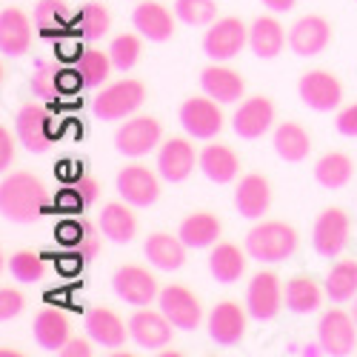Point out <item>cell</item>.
I'll return each instance as SVG.
<instances>
[{"label":"cell","instance_id":"1","mask_svg":"<svg viewBox=\"0 0 357 357\" xmlns=\"http://www.w3.org/2000/svg\"><path fill=\"white\" fill-rule=\"evenodd\" d=\"M0 209L12 223H35L43 212V183L32 172H12L0 183Z\"/></svg>","mask_w":357,"mask_h":357},{"label":"cell","instance_id":"2","mask_svg":"<svg viewBox=\"0 0 357 357\" xmlns=\"http://www.w3.org/2000/svg\"><path fill=\"white\" fill-rule=\"evenodd\" d=\"M297 246L301 234L286 220H260L246 234V255L257 263H283L297 252Z\"/></svg>","mask_w":357,"mask_h":357},{"label":"cell","instance_id":"3","mask_svg":"<svg viewBox=\"0 0 357 357\" xmlns=\"http://www.w3.org/2000/svg\"><path fill=\"white\" fill-rule=\"evenodd\" d=\"M146 100V86L135 77H123V80H114L112 86L100 89L92 100V112L100 121H126L132 117Z\"/></svg>","mask_w":357,"mask_h":357},{"label":"cell","instance_id":"4","mask_svg":"<svg viewBox=\"0 0 357 357\" xmlns=\"http://www.w3.org/2000/svg\"><path fill=\"white\" fill-rule=\"evenodd\" d=\"M158 143H163V123L152 114L126 117L114 135L117 152L126 158H143L149 152H155Z\"/></svg>","mask_w":357,"mask_h":357},{"label":"cell","instance_id":"5","mask_svg":"<svg viewBox=\"0 0 357 357\" xmlns=\"http://www.w3.org/2000/svg\"><path fill=\"white\" fill-rule=\"evenodd\" d=\"M351 237V218L343 206H329L323 209L314 220V231H312V246L320 257H337Z\"/></svg>","mask_w":357,"mask_h":357},{"label":"cell","instance_id":"6","mask_svg":"<svg viewBox=\"0 0 357 357\" xmlns=\"http://www.w3.org/2000/svg\"><path fill=\"white\" fill-rule=\"evenodd\" d=\"M112 289L129 306H152L160 297L158 278L149 269H143V266H137V263L117 266L114 275H112Z\"/></svg>","mask_w":357,"mask_h":357},{"label":"cell","instance_id":"7","mask_svg":"<svg viewBox=\"0 0 357 357\" xmlns=\"http://www.w3.org/2000/svg\"><path fill=\"white\" fill-rule=\"evenodd\" d=\"M249 43V26L241 17H218L203 35V52L212 61H231L237 57Z\"/></svg>","mask_w":357,"mask_h":357},{"label":"cell","instance_id":"8","mask_svg":"<svg viewBox=\"0 0 357 357\" xmlns=\"http://www.w3.org/2000/svg\"><path fill=\"white\" fill-rule=\"evenodd\" d=\"M177 121H181V126H183V132L189 137H195V140H212L223 129V109L209 95L186 98L181 103V117H177Z\"/></svg>","mask_w":357,"mask_h":357},{"label":"cell","instance_id":"9","mask_svg":"<svg viewBox=\"0 0 357 357\" xmlns=\"http://www.w3.org/2000/svg\"><path fill=\"white\" fill-rule=\"evenodd\" d=\"M317 343L326 354L332 357H346L357 346V323L351 312L335 306L329 312H323L320 326H317Z\"/></svg>","mask_w":357,"mask_h":357},{"label":"cell","instance_id":"10","mask_svg":"<svg viewBox=\"0 0 357 357\" xmlns=\"http://www.w3.org/2000/svg\"><path fill=\"white\" fill-rule=\"evenodd\" d=\"M280 306H286V294L280 286V275L272 269H260L246 289V309L255 320H272L278 317Z\"/></svg>","mask_w":357,"mask_h":357},{"label":"cell","instance_id":"11","mask_svg":"<svg viewBox=\"0 0 357 357\" xmlns=\"http://www.w3.org/2000/svg\"><path fill=\"white\" fill-rule=\"evenodd\" d=\"M297 95L314 112H335L343 100V83L326 69H309L297 80Z\"/></svg>","mask_w":357,"mask_h":357},{"label":"cell","instance_id":"12","mask_svg":"<svg viewBox=\"0 0 357 357\" xmlns=\"http://www.w3.org/2000/svg\"><path fill=\"white\" fill-rule=\"evenodd\" d=\"M172 335L174 326L160 309L137 306V312L129 317V337L146 351H163L172 343Z\"/></svg>","mask_w":357,"mask_h":357},{"label":"cell","instance_id":"13","mask_svg":"<svg viewBox=\"0 0 357 357\" xmlns=\"http://www.w3.org/2000/svg\"><path fill=\"white\" fill-rule=\"evenodd\" d=\"M158 306H160V312H163V314L172 320V326H174V329L195 332L197 326L203 323V306H200L197 294H195L189 286L172 283V286L160 289Z\"/></svg>","mask_w":357,"mask_h":357},{"label":"cell","instance_id":"14","mask_svg":"<svg viewBox=\"0 0 357 357\" xmlns=\"http://www.w3.org/2000/svg\"><path fill=\"white\" fill-rule=\"evenodd\" d=\"M114 189L121 195V200L132 203L135 209H146V206L158 203L160 197V181L152 169H146L140 163H129L117 172L114 177Z\"/></svg>","mask_w":357,"mask_h":357},{"label":"cell","instance_id":"15","mask_svg":"<svg viewBox=\"0 0 357 357\" xmlns=\"http://www.w3.org/2000/svg\"><path fill=\"white\" fill-rule=\"evenodd\" d=\"M275 121H278L275 100L266 95H252L237 106V112L231 117V129L243 140H257L275 126Z\"/></svg>","mask_w":357,"mask_h":357},{"label":"cell","instance_id":"16","mask_svg":"<svg viewBox=\"0 0 357 357\" xmlns=\"http://www.w3.org/2000/svg\"><path fill=\"white\" fill-rule=\"evenodd\" d=\"M200 166V155L195 152L192 140L186 137H169L160 143L158 152V172L166 183H183L186 177Z\"/></svg>","mask_w":357,"mask_h":357},{"label":"cell","instance_id":"17","mask_svg":"<svg viewBox=\"0 0 357 357\" xmlns=\"http://www.w3.org/2000/svg\"><path fill=\"white\" fill-rule=\"evenodd\" d=\"M206 329H209V337L218 346H226V349L241 346L246 337V309L234 301H220L209 312Z\"/></svg>","mask_w":357,"mask_h":357},{"label":"cell","instance_id":"18","mask_svg":"<svg viewBox=\"0 0 357 357\" xmlns=\"http://www.w3.org/2000/svg\"><path fill=\"white\" fill-rule=\"evenodd\" d=\"M332 43V26L323 15H303L289 29V46L301 57H314Z\"/></svg>","mask_w":357,"mask_h":357},{"label":"cell","instance_id":"19","mask_svg":"<svg viewBox=\"0 0 357 357\" xmlns=\"http://www.w3.org/2000/svg\"><path fill=\"white\" fill-rule=\"evenodd\" d=\"M272 197H275L272 183L266 181V174H260V172L243 174L234 186V206H237V212L249 220H260L266 212H269Z\"/></svg>","mask_w":357,"mask_h":357},{"label":"cell","instance_id":"20","mask_svg":"<svg viewBox=\"0 0 357 357\" xmlns=\"http://www.w3.org/2000/svg\"><path fill=\"white\" fill-rule=\"evenodd\" d=\"M83 326H86L89 337H92L95 343H100V346H106L109 351L126 346V340H129V320H123L121 314H117L114 309H109V306L92 309L86 314Z\"/></svg>","mask_w":357,"mask_h":357},{"label":"cell","instance_id":"21","mask_svg":"<svg viewBox=\"0 0 357 357\" xmlns=\"http://www.w3.org/2000/svg\"><path fill=\"white\" fill-rule=\"evenodd\" d=\"M200 86H203V92L215 98L218 103H237V100H243L246 95V80L241 72H234L231 66L215 61L212 66H206L200 72Z\"/></svg>","mask_w":357,"mask_h":357},{"label":"cell","instance_id":"22","mask_svg":"<svg viewBox=\"0 0 357 357\" xmlns=\"http://www.w3.org/2000/svg\"><path fill=\"white\" fill-rule=\"evenodd\" d=\"M186 243L181 234H169V231H152L143 243L146 260L160 272H177L186 263Z\"/></svg>","mask_w":357,"mask_h":357},{"label":"cell","instance_id":"23","mask_svg":"<svg viewBox=\"0 0 357 357\" xmlns=\"http://www.w3.org/2000/svg\"><path fill=\"white\" fill-rule=\"evenodd\" d=\"M174 17L177 15H172L163 3H158V0H143V3H137L132 12L135 29L146 40H155V43H163L174 35Z\"/></svg>","mask_w":357,"mask_h":357},{"label":"cell","instance_id":"24","mask_svg":"<svg viewBox=\"0 0 357 357\" xmlns=\"http://www.w3.org/2000/svg\"><path fill=\"white\" fill-rule=\"evenodd\" d=\"M35 32H32V23H29V15L17 6H9L0 15V49L9 57H20L32 49Z\"/></svg>","mask_w":357,"mask_h":357},{"label":"cell","instance_id":"25","mask_svg":"<svg viewBox=\"0 0 357 357\" xmlns=\"http://www.w3.org/2000/svg\"><path fill=\"white\" fill-rule=\"evenodd\" d=\"M15 135L17 140L35 155H43L54 143L52 135L46 132V109L38 103H29L15 114Z\"/></svg>","mask_w":357,"mask_h":357},{"label":"cell","instance_id":"26","mask_svg":"<svg viewBox=\"0 0 357 357\" xmlns=\"http://www.w3.org/2000/svg\"><path fill=\"white\" fill-rule=\"evenodd\" d=\"M200 169L212 183L229 186L237 181V174H241V158H237V152L226 143H209V146H203V152H200Z\"/></svg>","mask_w":357,"mask_h":357},{"label":"cell","instance_id":"27","mask_svg":"<svg viewBox=\"0 0 357 357\" xmlns=\"http://www.w3.org/2000/svg\"><path fill=\"white\" fill-rule=\"evenodd\" d=\"M286 43H289L286 26L278 17H272V15H260L249 26V49L257 57H263V61H272V57H278Z\"/></svg>","mask_w":357,"mask_h":357},{"label":"cell","instance_id":"28","mask_svg":"<svg viewBox=\"0 0 357 357\" xmlns=\"http://www.w3.org/2000/svg\"><path fill=\"white\" fill-rule=\"evenodd\" d=\"M98 226H100L106 241H112V243H129V241H135V234L140 229V220L135 215V206L121 200V203L103 206V212L98 218Z\"/></svg>","mask_w":357,"mask_h":357},{"label":"cell","instance_id":"29","mask_svg":"<svg viewBox=\"0 0 357 357\" xmlns=\"http://www.w3.org/2000/svg\"><path fill=\"white\" fill-rule=\"evenodd\" d=\"M286 294V309L294 314H312L326 303V286H320L314 278L309 275H294L289 278V283L283 286Z\"/></svg>","mask_w":357,"mask_h":357},{"label":"cell","instance_id":"30","mask_svg":"<svg viewBox=\"0 0 357 357\" xmlns=\"http://www.w3.org/2000/svg\"><path fill=\"white\" fill-rule=\"evenodd\" d=\"M275 152L280 160L286 163H303L312 152V135L306 132L303 123H297V121H283L278 123L275 129Z\"/></svg>","mask_w":357,"mask_h":357},{"label":"cell","instance_id":"31","mask_svg":"<svg viewBox=\"0 0 357 357\" xmlns=\"http://www.w3.org/2000/svg\"><path fill=\"white\" fill-rule=\"evenodd\" d=\"M220 231H223V223L212 212H192L189 218H183L181 229H177V234L183 237V243L189 249H209V246H215L220 241Z\"/></svg>","mask_w":357,"mask_h":357},{"label":"cell","instance_id":"32","mask_svg":"<svg viewBox=\"0 0 357 357\" xmlns=\"http://www.w3.org/2000/svg\"><path fill=\"white\" fill-rule=\"evenodd\" d=\"M32 332L40 349L46 351H61L69 343V332H72V323L66 314H61L57 309H40L35 323H32Z\"/></svg>","mask_w":357,"mask_h":357},{"label":"cell","instance_id":"33","mask_svg":"<svg viewBox=\"0 0 357 357\" xmlns=\"http://www.w3.org/2000/svg\"><path fill=\"white\" fill-rule=\"evenodd\" d=\"M209 272L218 283H234L241 280L243 272H246V255L237 243H229V241H218L212 246V255H209Z\"/></svg>","mask_w":357,"mask_h":357},{"label":"cell","instance_id":"34","mask_svg":"<svg viewBox=\"0 0 357 357\" xmlns=\"http://www.w3.org/2000/svg\"><path fill=\"white\" fill-rule=\"evenodd\" d=\"M351 177H354V160L346 152H326L314 163V181L329 192H337V189L349 186Z\"/></svg>","mask_w":357,"mask_h":357},{"label":"cell","instance_id":"35","mask_svg":"<svg viewBox=\"0 0 357 357\" xmlns=\"http://www.w3.org/2000/svg\"><path fill=\"white\" fill-rule=\"evenodd\" d=\"M323 286H326L329 301H335V303L354 301V297H357V260L354 257L337 260L329 269V275H326Z\"/></svg>","mask_w":357,"mask_h":357},{"label":"cell","instance_id":"36","mask_svg":"<svg viewBox=\"0 0 357 357\" xmlns=\"http://www.w3.org/2000/svg\"><path fill=\"white\" fill-rule=\"evenodd\" d=\"M140 54H143V35L137 32H123V35H117L109 46V57H112V63L114 69H121V72H129L135 69V63L140 61Z\"/></svg>","mask_w":357,"mask_h":357},{"label":"cell","instance_id":"37","mask_svg":"<svg viewBox=\"0 0 357 357\" xmlns=\"http://www.w3.org/2000/svg\"><path fill=\"white\" fill-rule=\"evenodd\" d=\"M174 15L186 26H212L218 20L215 0H174Z\"/></svg>","mask_w":357,"mask_h":357},{"label":"cell","instance_id":"38","mask_svg":"<svg viewBox=\"0 0 357 357\" xmlns=\"http://www.w3.org/2000/svg\"><path fill=\"white\" fill-rule=\"evenodd\" d=\"M112 57L106 52H98V49H89L80 54V66H77V75H80V83L83 86H100L109 72H112Z\"/></svg>","mask_w":357,"mask_h":357},{"label":"cell","instance_id":"39","mask_svg":"<svg viewBox=\"0 0 357 357\" xmlns=\"http://www.w3.org/2000/svg\"><path fill=\"white\" fill-rule=\"evenodd\" d=\"M9 275L17 280V283H38L40 275H43V260L38 252H29V249H20L15 255H9Z\"/></svg>","mask_w":357,"mask_h":357},{"label":"cell","instance_id":"40","mask_svg":"<svg viewBox=\"0 0 357 357\" xmlns=\"http://www.w3.org/2000/svg\"><path fill=\"white\" fill-rule=\"evenodd\" d=\"M109 26H112V15L103 3H89L83 12H80V29H83V35L89 40H98L109 32Z\"/></svg>","mask_w":357,"mask_h":357},{"label":"cell","instance_id":"41","mask_svg":"<svg viewBox=\"0 0 357 357\" xmlns=\"http://www.w3.org/2000/svg\"><path fill=\"white\" fill-rule=\"evenodd\" d=\"M26 309V294L15 286L0 289V320H12Z\"/></svg>","mask_w":357,"mask_h":357},{"label":"cell","instance_id":"42","mask_svg":"<svg viewBox=\"0 0 357 357\" xmlns=\"http://www.w3.org/2000/svg\"><path fill=\"white\" fill-rule=\"evenodd\" d=\"M335 126L343 137H357V103H349L346 109H340Z\"/></svg>","mask_w":357,"mask_h":357},{"label":"cell","instance_id":"43","mask_svg":"<svg viewBox=\"0 0 357 357\" xmlns=\"http://www.w3.org/2000/svg\"><path fill=\"white\" fill-rule=\"evenodd\" d=\"M15 140L17 135L12 129H0V169H9L12 160H15Z\"/></svg>","mask_w":357,"mask_h":357},{"label":"cell","instance_id":"44","mask_svg":"<svg viewBox=\"0 0 357 357\" xmlns=\"http://www.w3.org/2000/svg\"><path fill=\"white\" fill-rule=\"evenodd\" d=\"M63 357H92L95 354V346L89 343L86 337H69V343L61 349Z\"/></svg>","mask_w":357,"mask_h":357},{"label":"cell","instance_id":"45","mask_svg":"<svg viewBox=\"0 0 357 357\" xmlns=\"http://www.w3.org/2000/svg\"><path fill=\"white\" fill-rule=\"evenodd\" d=\"M35 17H38V26H40V29H43V26H49V23H52V17H54V6H52V3H38Z\"/></svg>","mask_w":357,"mask_h":357},{"label":"cell","instance_id":"46","mask_svg":"<svg viewBox=\"0 0 357 357\" xmlns=\"http://www.w3.org/2000/svg\"><path fill=\"white\" fill-rule=\"evenodd\" d=\"M260 3L266 9H272V12H289V9H294V0H260Z\"/></svg>","mask_w":357,"mask_h":357},{"label":"cell","instance_id":"47","mask_svg":"<svg viewBox=\"0 0 357 357\" xmlns=\"http://www.w3.org/2000/svg\"><path fill=\"white\" fill-rule=\"evenodd\" d=\"M158 354H160V357H183L181 351H158Z\"/></svg>","mask_w":357,"mask_h":357},{"label":"cell","instance_id":"48","mask_svg":"<svg viewBox=\"0 0 357 357\" xmlns=\"http://www.w3.org/2000/svg\"><path fill=\"white\" fill-rule=\"evenodd\" d=\"M6 357H23V351H12V349H3Z\"/></svg>","mask_w":357,"mask_h":357},{"label":"cell","instance_id":"49","mask_svg":"<svg viewBox=\"0 0 357 357\" xmlns=\"http://www.w3.org/2000/svg\"><path fill=\"white\" fill-rule=\"evenodd\" d=\"M351 317H354V323H357V297L351 301Z\"/></svg>","mask_w":357,"mask_h":357}]
</instances>
